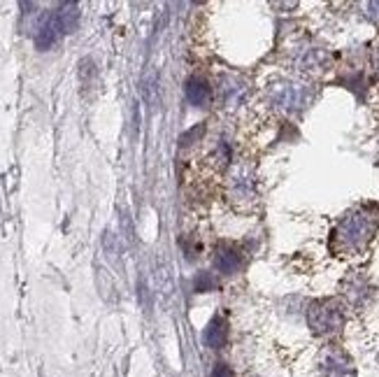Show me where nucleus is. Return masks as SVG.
Here are the masks:
<instances>
[{
	"mask_svg": "<svg viewBox=\"0 0 379 377\" xmlns=\"http://www.w3.org/2000/svg\"><path fill=\"white\" fill-rule=\"evenodd\" d=\"M305 89L298 84H277L270 89V98L277 107H284V110H296L305 103Z\"/></svg>",
	"mask_w": 379,
	"mask_h": 377,
	"instance_id": "1",
	"label": "nucleus"
},
{
	"mask_svg": "<svg viewBox=\"0 0 379 377\" xmlns=\"http://www.w3.org/2000/svg\"><path fill=\"white\" fill-rule=\"evenodd\" d=\"M310 324H312V329H315L317 333H328V331L340 329L342 315H340V310H335L333 306H322V308L312 310Z\"/></svg>",
	"mask_w": 379,
	"mask_h": 377,
	"instance_id": "2",
	"label": "nucleus"
},
{
	"mask_svg": "<svg viewBox=\"0 0 379 377\" xmlns=\"http://www.w3.org/2000/svg\"><path fill=\"white\" fill-rule=\"evenodd\" d=\"M214 266L219 273L233 275L242 268V254H240L235 247H230V245H221L214 254Z\"/></svg>",
	"mask_w": 379,
	"mask_h": 377,
	"instance_id": "3",
	"label": "nucleus"
},
{
	"mask_svg": "<svg viewBox=\"0 0 379 377\" xmlns=\"http://www.w3.org/2000/svg\"><path fill=\"white\" fill-rule=\"evenodd\" d=\"M186 98L188 103L195 107H205L212 100V86H209L202 77H191L186 82Z\"/></svg>",
	"mask_w": 379,
	"mask_h": 377,
	"instance_id": "4",
	"label": "nucleus"
},
{
	"mask_svg": "<svg viewBox=\"0 0 379 377\" xmlns=\"http://www.w3.org/2000/svg\"><path fill=\"white\" fill-rule=\"evenodd\" d=\"M226 340H228V324H226V319L214 317L205 331V345L212 347V350H221Z\"/></svg>",
	"mask_w": 379,
	"mask_h": 377,
	"instance_id": "5",
	"label": "nucleus"
},
{
	"mask_svg": "<svg viewBox=\"0 0 379 377\" xmlns=\"http://www.w3.org/2000/svg\"><path fill=\"white\" fill-rule=\"evenodd\" d=\"M54 17L58 21V26H61L63 35L65 33H72L79 24V5L75 3H63L58 5V10L54 12Z\"/></svg>",
	"mask_w": 379,
	"mask_h": 377,
	"instance_id": "6",
	"label": "nucleus"
},
{
	"mask_svg": "<svg viewBox=\"0 0 379 377\" xmlns=\"http://www.w3.org/2000/svg\"><path fill=\"white\" fill-rule=\"evenodd\" d=\"M244 93H247L244 82H240V79H235V77H226L221 82V96H223V103L228 107L242 103Z\"/></svg>",
	"mask_w": 379,
	"mask_h": 377,
	"instance_id": "7",
	"label": "nucleus"
},
{
	"mask_svg": "<svg viewBox=\"0 0 379 377\" xmlns=\"http://www.w3.org/2000/svg\"><path fill=\"white\" fill-rule=\"evenodd\" d=\"M326 377H354V368L342 354H328L326 361Z\"/></svg>",
	"mask_w": 379,
	"mask_h": 377,
	"instance_id": "8",
	"label": "nucleus"
},
{
	"mask_svg": "<svg viewBox=\"0 0 379 377\" xmlns=\"http://www.w3.org/2000/svg\"><path fill=\"white\" fill-rule=\"evenodd\" d=\"M370 231H373V226L368 224V217H366V219H363V217H354V219H349V224H345V233H347L349 242L368 240Z\"/></svg>",
	"mask_w": 379,
	"mask_h": 377,
	"instance_id": "9",
	"label": "nucleus"
},
{
	"mask_svg": "<svg viewBox=\"0 0 379 377\" xmlns=\"http://www.w3.org/2000/svg\"><path fill=\"white\" fill-rule=\"evenodd\" d=\"M156 84H158V79H156L154 72H147V75H144V79H142V93H144V98H147L151 105H156V103H158Z\"/></svg>",
	"mask_w": 379,
	"mask_h": 377,
	"instance_id": "10",
	"label": "nucleus"
},
{
	"mask_svg": "<svg viewBox=\"0 0 379 377\" xmlns=\"http://www.w3.org/2000/svg\"><path fill=\"white\" fill-rule=\"evenodd\" d=\"M219 287V282L212 273H200L198 277H195V292L205 294V292H214V289Z\"/></svg>",
	"mask_w": 379,
	"mask_h": 377,
	"instance_id": "11",
	"label": "nucleus"
},
{
	"mask_svg": "<svg viewBox=\"0 0 379 377\" xmlns=\"http://www.w3.org/2000/svg\"><path fill=\"white\" fill-rule=\"evenodd\" d=\"M212 377H235V373H233V368H230V366L216 364V366H214V371H212Z\"/></svg>",
	"mask_w": 379,
	"mask_h": 377,
	"instance_id": "12",
	"label": "nucleus"
}]
</instances>
